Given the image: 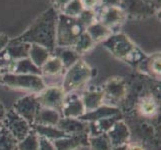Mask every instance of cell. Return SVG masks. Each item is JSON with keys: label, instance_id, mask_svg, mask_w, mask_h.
I'll return each mask as SVG.
<instances>
[{"label": "cell", "instance_id": "4316f807", "mask_svg": "<svg viewBox=\"0 0 161 150\" xmlns=\"http://www.w3.org/2000/svg\"><path fill=\"white\" fill-rule=\"evenodd\" d=\"M63 70L64 68L62 62L55 55H51L47 59L46 62L40 67L41 75H45V76H56L60 74Z\"/></svg>", "mask_w": 161, "mask_h": 150}, {"label": "cell", "instance_id": "1f68e13d", "mask_svg": "<svg viewBox=\"0 0 161 150\" xmlns=\"http://www.w3.org/2000/svg\"><path fill=\"white\" fill-rule=\"evenodd\" d=\"M94 43L91 39V37L88 35V33L85 31L83 34L79 37V39L76 41V43L74 44V46L72 47L73 48L77 54L82 55L86 52H88L89 50L93 47Z\"/></svg>", "mask_w": 161, "mask_h": 150}, {"label": "cell", "instance_id": "f546056e", "mask_svg": "<svg viewBox=\"0 0 161 150\" xmlns=\"http://www.w3.org/2000/svg\"><path fill=\"white\" fill-rule=\"evenodd\" d=\"M88 146L91 148V150H112V146L106 133L97 136H89Z\"/></svg>", "mask_w": 161, "mask_h": 150}, {"label": "cell", "instance_id": "9c48e42d", "mask_svg": "<svg viewBox=\"0 0 161 150\" xmlns=\"http://www.w3.org/2000/svg\"><path fill=\"white\" fill-rule=\"evenodd\" d=\"M2 126L12 134L17 141L22 140L31 130V125L22 118L13 109L5 112L2 120Z\"/></svg>", "mask_w": 161, "mask_h": 150}, {"label": "cell", "instance_id": "2e32d148", "mask_svg": "<svg viewBox=\"0 0 161 150\" xmlns=\"http://www.w3.org/2000/svg\"><path fill=\"white\" fill-rule=\"evenodd\" d=\"M57 127L61 131H63L66 135L89 132V123L86 121H82L78 118L61 117L57 124Z\"/></svg>", "mask_w": 161, "mask_h": 150}, {"label": "cell", "instance_id": "484cf974", "mask_svg": "<svg viewBox=\"0 0 161 150\" xmlns=\"http://www.w3.org/2000/svg\"><path fill=\"white\" fill-rule=\"evenodd\" d=\"M138 111L144 117L151 118L158 112V104L151 95H146L140 99L138 103Z\"/></svg>", "mask_w": 161, "mask_h": 150}, {"label": "cell", "instance_id": "d4e9b609", "mask_svg": "<svg viewBox=\"0 0 161 150\" xmlns=\"http://www.w3.org/2000/svg\"><path fill=\"white\" fill-rule=\"evenodd\" d=\"M51 55L52 54L49 52L46 48L39 46V45H36V44H30L28 58L32 61L33 64L37 66L38 68H40Z\"/></svg>", "mask_w": 161, "mask_h": 150}, {"label": "cell", "instance_id": "44dd1931", "mask_svg": "<svg viewBox=\"0 0 161 150\" xmlns=\"http://www.w3.org/2000/svg\"><path fill=\"white\" fill-rule=\"evenodd\" d=\"M60 118H61V114L58 111L50 109V108L41 107L39 111H38L33 124L57 126Z\"/></svg>", "mask_w": 161, "mask_h": 150}, {"label": "cell", "instance_id": "30bf717a", "mask_svg": "<svg viewBox=\"0 0 161 150\" xmlns=\"http://www.w3.org/2000/svg\"><path fill=\"white\" fill-rule=\"evenodd\" d=\"M36 96L41 107L56 110L61 114L66 96L61 86H46L41 92L36 94Z\"/></svg>", "mask_w": 161, "mask_h": 150}, {"label": "cell", "instance_id": "6da1fadb", "mask_svg": "<svg viewBox=\"0 0 161 150\" xmlns=\"http://www.w3.org/2000/svg\"><path fill=\"white\" fill-rule=\"evenodd\" d=\"M57 19V11L52 7L48 8L38 16L22 34L13 38L12 40L27 44H36L46 48L53 54L56 49Z\"/></svg>", "mask_w": 161, "mask_h": 150}, {"label": "cell", "instance_id": "8d00e7d4", "mask_svg": "<svg viewBox=\"0 0 161 150\" xmlns=\"http://www.w3.org/2000/svg\"><path fill=\"white\" fill-rule=\"evenodd\" d=\"M9 40L10 38L8 37V35L0 31V51L9 43Z\"/></svg>", "mask_w": 161, "mask_h": 150}, {"label": "cell", "instance_id": "5bb4252c", "mask_svg": "<svg viewBox=\"0 0 161 150\" xmlns=\"http://www.w3.org/2000/svg\"><path fill=\"white\" fill-rule=\"evenodd\" d=\"M88 133H79V134L67 135L63 138H59L52 141L56 150H76L81 147L88 146Z\"/></svg>", "mask_w": 161, "mask_h": 150}, {"label": "cell", "instance_id": "83f0119b", "mask_svg": "<svg viewBox=\"0 0 161 150\" xmlns=\"http://www.w3.org/2000/svg\"><path fill=\"white\" fill-rule=\"evenodd\" d=\"M56 56L61 60L64 69H68L80 59V55L77 54L73 48H60V52Z\"/></svg>", "mask_w": 161, "mask_h": 150}, {"label": "cell", "instance_id": "ac0fdd59", "mask_svg": "<svg viewBox=\"0 0 161 150\" xmlns=\"http://www.w3.org/2000/svg\"><path fill=\"white\" fill-rule=\"evenodd\" d=\"M121 114L119 108L110 106V105H101L100 107L97 109L90 111V112H85L81 117L78 119L86 122H92L95 120L103 119V118H108V117H113V116Z\"/></svg>", "mask_w": 161, "mask_h": 150}, {"label": "cell", "instance_id": "8992f818", "mask_svg": "<svg viewBox=\"0 0 161 150\" xmlns=\"http://www.w3.org/2000/svg\"><path fill=\"white\" fill-rule=\"evenodd\" d=\"M29 48L30 44L10 39L9 43L0 51V70L2 74L9 72L16 61L28 57Z\"/></svg>", "mask_w": 161, "mask_h": 150}, {"label": "cell", "instance_id": "836d02e7", "mask_svg": "<svg viewBox=\"0 0 161 150\" xmlns=\"http://www.w3.org/2000/svg\"><path fill=\"white\" fill-rule=\"evenodd\" d=\"M78 18L87 28V27L90 24H92L94 21H96V12H95V10L84 9L82 11V13L78 16Z\"/></svg>", "mask_w": 161, "mask_h": 150}, {"label": "cell", "instance_id": "ffe728a7", "mask_svg": "<svg viewBox=\"0 0 161 150\" xmlns=\"http://www.w3.org/2000/svg\"><path fill=\"white\" fill-rule=\"evenodd\" d=\"M81 99L84 105L85 112H90L101 106L104 100V94L102 89L87 90L82 95Z\"/></svg>", "mask_w": 161, "mask_h": 150}, {"label": "cell", "instance_id": "7a4b0ae2", "mask_svg": "<svg viewBox=\"0 0 161 150\" xmlns=\"http://www.w3.org/2000/svg\"><path fill=\"white\" fill-rule=\"evenodd\" d=\"M103 46L114 57L133 67H136L147 56L129 39L128 36L120 32L111 34L106 40L103 41Z\"/></svg>", "mask_w": 161, "mask_h": 150}, {"label": "cell", "instance_id": "b9f144b4", "mask_svg": "<svg viewBox=\"0 0 161 150\" xmlns=\"http://www.w3.org/2000/svg\"><path fill=\"white\" fill-rule=\"evenodd\" d=\"M1 77H2V72H1V70H0V80H1Z\"/></svg>", "mask_w": 161, "mask_h": 150}, {"label": "cell", "instance_id": "ab89813d", "mask_svg": "<svg viewBox=\"0 0 161 150\" xmlns=\"http://www.w3.org/2000/svg\"><path fill=\"white\" fill-rule=\"evenodd\" d=\"M112 150H127V144L125 145H121L117 147H112Z\"/></svg>", "mask_w": 161, "mask_h": 150}, {"label": "cell", "instance_id": "3957f363", "mask_svg": "<svg viewBox=\"0 0 161 150\" xmlns=\"http://www.w3.org/2000/svg\"><path fill=\"white\" fill-rule=\"evenodd\" d=\"M85 31L86 27L78 17H70L58 13L56 25V48H72Z\"/></svg>", "mask_w": 161, "mask_h": 150}, {"label": "cell", "instance_id": "cb8c5ba5", "mask_svg": "<svg viewBox=\"0 0 161 150\" xmlns=\"http://www.w3.org/2000/svg\"><path fill=\"white\" fill-rule=\"evenodd\" d=\"M86 32L91 37L94 43L103 42L112 34L111 30H109L107 27H105L101 23H99L98 21H94L92 24L88 26L86 28Z\"/></svg>", "mask_w": 161, "mask_h": 150}, {"label": "cell", "instance_id": "7bdbcfd3", "mask_svg": "<svg viewBox=\"0 0 161 150\" xmlns=\"http://www.w3.org/2000/svg\"><path fill=\"white\" fill-rule=\"evenodd\" d=\"M1 128H2V123H0V130H1Z\"/></svg>", "mask_w": 161, "mask_h": 150}, {"label": "cell", "instance_id": "74e56055", "mask_svg": "<svg viewBox=\"0 0 161 150\" xmlns=\"http://www.w3.org/2000/svg\"><path fill=\"white\" fill-rule=\"evenodd\" d=\"M127 150H143V148L138 144H127Z\"/></svg>", "mask_w": 161, "mask_h": 150}, {"label": "cell", "instance_id": "d6a6232c", "mask_svg": "<svg viewBox=\"0 0 161 150\" xmlns=\"http://www.w3.org/2000/svg\"><path fill=\"white\" fill-rule=\"evenodd\" d=\"M83 10H84V7L81 3V0H71L60 13L70 16V17H78Z\"/></svg>", "mask_w": 161, "mask_h": 150}, {"label": "cell", "instance_id": "52a82bcc", "mask_svg": "<svg viewBox=\"0 0 161 150\" xmlns=\"http://www.w3.org/2000/svg\"><path fill=\"white\" fill-rule=\"evenodd\" d=\"M119 6L124 11L127 19H145L160 12V8L148 0H120Z\"/></svg>", "mask_w": 161, "mask_h": 150}, {"label": "cell", "instance_id": "5b68a950", "mask_svg": "<svg viewBox=\"0 0 161 150\" xmlns=\"http://www.w3.org/2000/svg\"><path fill=\"white\" fill-rule=\"evenodd\" d=\"M0 83L13 89L27 90L38 94L46 87L44 79L35 74H15L3 73Z\"/></svg>", "mask_w": 161, "mask_h": 150}, {"label": "cell", "instance_id": "60d3db41", "mask_svg": "<svg viewBox=\"0 0 161 150\" xmlns=\"http://www.w3.org/2000/svg\"><path fill=\"white\" fill-rule=\"evenodd\" d=\"M148 1H151V2H153L156 6L158 7V8H160V0H148Z\"/></svg>", "mask_w": 161, "mask_h": 150}, {"label": "cell", "instance_id": "603a6c76", "mask_svg": "<svg viewBox=\"0 0 161 150\" xmlns=\"http://www.w3.org/2000/svg\"><path fill=\"white\" fill-rule=\"evenodd\" d=\"M8 73V72H7ZM9 73H15V74H35V75H41L40 68H38L36 65L32 63V61L27 57L20 59L12 65L10 68Z\"/></svg>", "mask_w": 161, "mask_h": 150}, {"label": "cell", "instance_id": "f1b7e54d", "mask_svg": "<svg viewBox=\"0 0 161 150\" xmlns=\"http://www.w3.org/2000/svg\"><path fill=\"white\" fill-rule=\"evenodd\" d=\"M18 141L2 126L0 130V150H18Z\"/></svg>", "mask_w": 161, "mask_h": 150}, {"label": "cell", "instance_id": "ba28073f", "mask_svg": "<svg viewBox=\"0 0 161 150\" xmlns=\"http://www.w3.org/2000/svg\"><path fill=\"white\" fill-rule=\"evenodd\" d=\"M96 21L107 27L111 32L117 33L120 27L127 20V16L119 5L115 6H100L96 10Z\"/></svg>", "mask_w": 161, "mask_h": 150}, {"label": "cell", "instance_id": "8fae6325", "mask_svg": "<svg viewBox=\"0 0 161 150\" xmlns=\"http://www.w3.org/2000/svg\"><path fill=\"white\" fill-rule=\"evenodd\" d=\"M41 105L38 102L36 94H29L18 99L13 105V110L22 118H24L30 125L34 123L35 117Z\"/></svg>", "mask_w": 161, "mask_h": 150}, {"label": "cell", "instance_id": "7402d4cb", "mask_svg": "<svg viewBox=\"0 0 161 150\" xmlns=\"http://www.w3.org/2000/svg\"><path fill=\"white\" fill-rule=\"evenodd\" d=\"M31 128L35 131V133L40 137H44L46 139L54 141L59 138H63L67 136L63 131H61L57 126L50 125H40V124H33Z\"/></svg>", "mask_w": 161, "mask_h": 150}, {"label": "cell", "instance_id": "e575fe53", "mask_svg": "<svg viewBox=\"0 0 161 150\" xmlns=\"http://www.w3.org/2000/svg\"><path fill=\"white\" fill-rule=\"evenodd\" d=\"M38 150H56V149H55L52 141L39 136V147H38Z\"/></svg>", "mask_w": 161, "mask_h": 150}, {"label": "cell", "instance_id": "e0dca14e", "mask_svg": "<svg viewBox=\"0 0 161 150\" xmlns=\"http://www.w3.org/2000/svg\"><path fill=\"white\" fill-rule=\"evenodd\" d=\"M136 67L142 73L152 78L160 79V52L154 53L151 56H146Z\"/></svg>", "mask_w": 161, "mask_h": 150}, {"label": "cell", "instance_id": "9a60e30c", "mask_svg": "<svg viewBox=\"0 0 161 150\" xmlns=\"http://www.w3.org/2000/svg\"><path fill=\"white\" fill-rule=\"evenodd\" d=\"M106 134L112 147L128 144V140L130 138V131L128 126L122 120L115 122L113 126L107 131Z\"/></svg>", "mask_w": 161, "mask_h": 150}, {"label": "cell", "instance_id": "7c38bea8", "mask_svg": "<svg viewBox=\"0 0 161 150\" xmlns=\"http://www.w3.org/2000/svg\"><path fill=\"white\" fill-rule=\"evenodd\" d=\"M102 91L104 94L103 102L109 101L107 105H110L111 102H120L124 99L127 93V87L125 84V81L122 78L113 77V78H110L105 82Z\"/></svg>", "mask_w": 161, "mask_h": 150}, {"label": "cell", "instance_id": "d590c367", "mask_svg": "<svg viewBox=\"0 0 161 150\" xmlns=\"http://www.w3.org/2000/svg\"><path fill=\"white\" fill-rule=\"evenodd\" d=\"M71 0H51V4H52V8H54L57 11L58 13H60L62 9L67 5Z\"/></svg>", "mask_w": 161, "mask_h": 150}, {"label": "cell", "instance_id": "f35d334b", "mask_svg": "<svg viewBox=\"0 0 161 150\" xmlns=\"http://www.w3.org/2000/svg\"><path fill=\"white\" fill-rule=\"evenodd\" d=\"M5 112H6V110H5V108L3 107V105L0 103V123H2V120L4 118Z\"/></svg>", "mask_w": 161, "mask_h": 150}, {"label": "cell", "instance_id": "277c9868", "mask_svg": "<svg viewBox=\"0 0 161 150\" xmlns=\"http://www.w3.org/2000/svg\"><path fill=\"white\" fill-rule=\"evenodd\" d=\"M94 76V69L84 60L79 59L66 69L62 82V89L66 94L72 93L84 86Z\"/></svg>", "mask_w": 161, "mask_h": 150}, {"label": "cell", "instance_id": "d6986e66", "mask_svg": "<svg viewBox=\"0 0 161 150\" xmlns=\"http://www.w3.org/2000/svg\"><path fill=\"white\" fill-rule=\"evenodd\" d=\"M122 115H116L113 117H108V118H103L95 120L92 122H88L89 123V132L88 134L89 136H97L100 134H104L107 133V131L113 126L115 122H117L118 120H121Z\"/></svg>", "mask_w": 161, "mask_h": 150}, {"label": "cell", "instance_id": "4dcf8cb0", "mask_svg": "<svg viewBox=\"0 0 161 150\" xmlns=\"http://www.w3.org/2000/svg\"><path fill=\"white\" fill-rule=\"evenodd\" d=\"M18 150H38L39 147V136L31 128L30 132L23 139L18 141Z\"/></svg>", "mask_w": 161, "mask_h": 150}, {"label": "cell", "instance_id": "4fadbf2b", "mask_svg": "<svg viewBox=\"0 0 161 150\" xmlns=\"http://www.w3.org/2000/svg\"><path fill=\"white\" fill-rule=\"evenodd\" d=\"M84 113L85 108L81 97L74 93L66 94L63 107L62 110H61V117L79 118Z\"/></svg>", "mask_w": 161, "mask_h": 150}]
</instances>
